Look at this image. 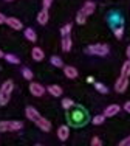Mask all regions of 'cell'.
Listing matches in <instances>:
<instances>
[{
    "mask_svg": "<svg viewBox=\"0 0 130 146\" xmlns=\"http://www.w3.org/2000/svg\"><path fill=\"white\" fill-rule=\"evenodd\" d=\"M6 25L12 30H22L23 25H22V20H19L17 17H6Z\"/></svg>",
    "mask_w": 130,
    "mask_h": 146,
    "instance_id": "8",
    "label": "cell"
},
{
    "mask_svg": "<svg viewBox=\"0 0 130 146\" xmlns=\"http://www.w3.org/2000/svg\"><path fill=\"white\" fill-rule=\"evenodd\" d=\"M23 129V123L19 120H5L0 121V132H14Z\"/></svg>",
    "mask_w": 130,
    "mask_h": 146,
    "instance_id": "4",
    "label": "cell"
},
{
    "mask_svg": "<svg viewBox=\"0 0 130 146\" xmlns=\"http://www.w3.org/2000/svg\"><path fill=\"white\" fill-rule=\"evenodd\" d=\"M71 33V23H67V25H64L62 28H60V36L65 37V36H70Z\"/></svg>",
    "mask_w": 130,
    "mask_h": 146,
    "instance_id": "26",
    "label": "cell"
},
{
    "mask_svg": "<svg viewBox=\"0 0 130 146\" xmlns=\"http://www.w3.org/2000/svg\"><path fill=\"white\" fill-rule=\"evenodd\" d=\"M6 2H12V0H6Z\"/></svg>",
    "mask_w": 130,
    "mask_h": 146,
    "instance_id": "38",
    "label": "cell"
},
{
    "mask_svg": "<svg viewBox=\"0 0 130 146\" xmlns=\"http://www.w3.org/2000/svg\"><path fill=\"white\" fill-rule=\"evenodd\" d=\"M51 3H53V0H43L42 5H43V9H48L51 6Z\"/></svg>",
    "mask_w": 130,
    "mask_h": 146,
    "instance_id": "31",
    "label": "cell"
},
{
    "mask_svg": "<svg viewBox=\"0 0 130 146\" xmlns=\"http://www.w3.org/2000/svg\"><path fill=\"white\" fill-rule=\"evenodd\" d=\"M31 56H33V59H34V61L40 62V61H43V58H45V54H43L42 48H39V47H34L33 50H31Z\"/></svg>",
    "mask_w": 130,
    "mask_h": 146,
    "instance_id": "14",
    "label": "cell"
},
{
    "mask_svg": "<svg viewBox=\"0 0 130 146\" xmlns=\"http://www.w3.org/2000/svg\"><path fill=\"white\" fill-rule=\"evenodd\" d=\"M95 9H96V5H95V2L88 0V2H85V3H84V6H82L81 11H84L87 16H90V14H93V13H95Z\"/></svg>",
    "mask_w": 130,
    "mask_h": 146,
    "instance_id": "12",
    "label": "cell"
},
{
    "mask_svg": "<svg viewBox=\"0 0 130 146\" xmlns=\"http://www.w3.org/2000/svg\"><path fill=\"white\" fill-rule=\"evenodd\" d=\"M57 137H59L60 141H65L68 137H70V127L68 126H59V129H57Z\"/></svg>",
    "mask_w": 130,
    "mask_h": 146,
    "instance_id": "10",
    "label": "cell"
},
{
    "mask_svg": "<svg viewBox=\"0 0 130 146\" xmlns=\"http://www.w3.org/2000/svg\"><path fill=\"white\" fill-rule=\"evenodd\" d=\"M50 62H51V65H54V67H64V62H62V59H60L59 56H51L50 58Z\"/></svg>",
    "mask_w": 130,
    "mask_h": 146,
    "instance_id": "21",
    "label": "cell"
},
{
    "mask_svg": "<svg viewBox=\"0 0 130 146\" xmlns=\"http://www.w3.org/2000/svg\"><path fill=\"white\" fill-rule=\"evenodd\" d=\"M12 90H14V82L11 79H6L0 87V106H6L9 103Z\"/></svg>",
    "mask_w": 130,
    "mask_h": 146,
    "instance_id": "2",
    "label": "cell"
},
{
    "mask_svg": "<svg viewBox=\"0 0 130 146\" xmlns=\"http://www.w3.org/2000/svg\"><path fill=\"white\" fill-rule=\"evenodd\" d=\"M62 107H64V109H67V110L73 109V107H74L73 100H70V98H64V100H62Z\"/></svg>",
    "mask_w": 130,
    "mask_h": 146,
    "instance_id": "24",
    "label": "cell"
},
{
    "mask_svg": "<svg viewBox=\"0 0 130 146\" xmlns=\"http://www.w3.org/2000/svg\"><path fill=\"white\" fill-rule=\"evenodd\" d=\"M45 87H43L42 84H39V82H30V92H31V95L34 96H43V93H45Z\"/></svg>",
    "mask_w": 130,
    "mask_h": 146,
    "instance_id": "6",
    "label": "cell"
},
{
    "mask_svg": "<svg viewBox=\"0 0 130 146\" xmlns=\"http://www.w3.org/2000/svg\"><path fill=\"white\" fill-rule=\"evenodd\" d=\"M2 58H5V54H3V51L0 50V59H2Z\"/></svg>",
    "mask_w": 130,
    "mask_h": 146,
    "instance_id": "36",
    "label": "cell"
},
{
    "mask_svg": "<svg viewBox=\"0 0 130 146\" xmlns=\"http://www.w3.org/2000/svg\"><path fill=\"white\" fill-rule=\"evenodd\" d=\"M25 115H26L28 120L34 121V123H36V121H39L40 118H42V115H40V113L37 112V109H36V107H33V106H28L25 109Z\"/></svg>",
    "mask_w": 130,
    "mask_h": 146,
    "instance_id": "7",
    "label": "cell"
},
{
    "mask_svg": "<svg viewBox=\"0 0 130 146\" xmlns=\"http://www.w3.org/2000/svg\"><path fill=\"white\" fill-rule=\"evenodd\" d=\"M23 34H25V37L30 40V42H36L37 36H36V33H34V30H33V28H25Z\"/></svg>",
    "mask_w": 130,
    "mask_h": 146,
    "instance_id": "18",
    "label": "cell"
},
{
    "mask_svg": "<svg viewBox=\"0 0 130 146\" xmlns=\"http://www.w3.org/2000/svg\"><path fill=\"white\" fill-rule=\"evenodd\" d=\"M105 118H107V117H105L104 113H102V115H96V117H93L91 123H93V124H96V126H98V124H102V123H104V121H105Z\"/></svg>",
    "mask_w": 130,
    "mask_h": 146,
    "instance_id": "28",
    "label": "cell"
},
{
    "mask_svg": "<svg viewBox=\"0 0 130 146\" xmlns=\"http://www.w3.org/2000/svg\"><path fill=\"white\" fill-rule=\"evenodd\" d=\"M121 75H122V76H130V59L122 64V67H121Z\"/></svg>",
    "mask_w": 130,
    "mask_h": 146,
    "instance_id": "20",
    "label": "cell"
},
{
    "mask_svg": "<svg viewBox=\"0 0 130 146\" xmlns=\"http://www.w3.org/2000/svg\"><path fill=\"white\" fill-rule=\"evenodd\" d=\"M95 89H96L99 93H102V95L108 93V87L105 84H102V82H95Z\"/></svg>",
    "mask_w": 130,
    "mask_h": 146,
    "instance_id": "19",
    "label": "cell"
},
{
    "mask_svg": "<svg viewBox=\"0 0 130 146\" xmlns=\"http://www.w3.org/2000/svg\"><path fill=\"white\" fill-rule=\"evenodd\" d=\"M91 146H102V141L99 137H93L91 138Z\"/></svg>",
    "mask_w": 130,
    "mask_h": 146,
    "instance_id": "29",
    "label": "cell"
},
{
    "mask_svg": "<svg viewBox=\"0 0 130 146\" xmlns=\"http://www.w3.org/2000/svg\"><path fill=\"white\" fill-rule=\"evenodd\" d=\"M87 53L88 54H93V56H99V58H104L110 53V48L108 45L105 44H93V45H88L87 47Z\"/></svg>",
    "mask_w": 130,
    "mask_h": 146,
    "instance_id": "3",
    "label": "cell"
},
{
    "mask_svg": "<svg viewBox=\"0 0 130 146\" xmlns=\"http://www.w3.org/2000/svg\"><path fill=\"white\" fill-rule=\"evenodd\" d=\"M119 110H121V106H118V104H110V106L105 107L104 110V115L105 117H115L116 113H119Z\"/></svg>",
    "mask_w": 130,
    "mask_h": 146,
    "instance_id": "9",
    "label": "cell"
},
{
    "mask_svg": "<svg viewBox=\"0 0 130 146\" xmlns=\"http://www.w3.org/2000/svg\"><path fill=\"white\" fill-rule=\"evenodd\" d=\"M124 110H125V112H129V113H130V101H127V103L124 104Z\"/></svg>",
    "mask_w": 130,
    "mask_h": 146,
    "instance_id": "32",
    "label": "cell"
},
{
    "mask_svg": "<svg viewBox=\"0 0 130 146\" xmlns=\"http://www.w3.org/2000/svg\"><path fill=\"white\" fill-rule=\"evenodd\" d=\"M36 126L39 127L40 131H43V132H50V129H51V123L48 120H47V118H40L39 121H36Z\"/></svg>",
    "mask_w": 130,
    "mask_h": 146,
    "instance_id": "11",
    "label": "cell"
},
{
    "mask_svg": "<svg viewBox=\"0 0 130 146\" xmlns=\"http://www.w3.org/2000/svg\"><path fill=\"white\" fill-rule=\"evenodd\" d=\"M5 59L9 62V64H16V65L20 64V59L17 58V56H14V54H11V53H9V54H5Z\"/></svg>",
    "mask_w": 130,
    "mask_h": 146,
    "instance_id": "25",
    "label": "cell"
},
{
    "mask_svg": "<svg viewBox=\"0 0 130 146\" xmlns=\"http://www.w3.org/2000/svg\"><path fill=\"white\" fill-rule=\"evenodd\" d=\"M68 118H70V123L74 126H82L88 121V115L82 107H73V112L68 115Z\"/></svg>",
    "mask_w": 130,
    "mask_h": 146,
    "instance_id": "1",
    "label": "cell"
},
{
    "mask_svg": "<svg viewBox=\"0 0 130 146\" xmlns=\"http://www.w3.org/2000/svg\"><path fill=\"white\" fill-rule=\"evenodd\" d=\"M118 146H130V135H129V137H125L124 140L119 141V145H118Z\"/></svg>",
    "mask_w": 130,
    "mask_h": 146,
    "instance_id": "30",
    "label": "cell"
},
{
    "mask_svg": "<svg viewBox=\"0 0 130 146\" xmlns=\"http://www.w3.org/2000/svg\"><path fill=\"white\" fill-rule=\"evenodd\" d=\"M125 54H127V58L130 59V45H129V47H127V51H125Z\"/></svg>",
    "mask_w": 130,
    "mask_h": 146,
    "instance_id": "35",
    "label": "cell"
},
{
    "mask_svg": "<svg viewBox=\"0 0 130 146\" xmlns=\"http://www.w3.org/2000/svg\"><path fill=\"white\" fill-rule=\"evenodd\" d=\"M50 16H48V9H42V11L37 14V22L40 23V25H45L47 22H48Z\"/></svg>",
    "mask_w": 130,
    "mask_h": 146,
    "instance_id": "17",
    "label": "cell"
},
{
    "mask_svg": "<svg viewBox=\"0 0 130 146\" xmlns=\"http://www.w3.org/2000/svg\"><path fill=\"white\" fill-rule=\"evenodd\" d=\"M47 90H48V93H50V95H53V96H60V95H62V87H60V86H56V84L48 86Z\"/></svg>",
    "mask_w": 130,
    "mask_h": 146,
    "instance_id": "16",
    "label": "cell"
},
{
    "mask_svg": "<svg viewBox=\"0 0 130 146\" xmlns=\"http://www.w3.org/2000/svg\"><path fill=\"white\" fill-rule=\"evenodd\" d=\"M22 76H23L25 79H28V81H31V79H33V72L30 70L28 67H23V68H22Z\"/></svg>",
    "mask_w": 130,
    "mask_h": 146,
    "instance_id": "27",
    "label": "cell"
},
{
    "mask_svg": "<svg viewBox=\"0 0 130 146\" xmlns=\"http://www.w3.org/2000/svg\"><path fill=\"white\" fill-rule=\"evenodd\" d=\"M33 146H43V145H33Z\"/></svg>",
    "mask_w": 130,
    "mask_h": 146,
    "instance_id": "37",
    "label": "cell"
},
{
    "mask_svg": "<svg viewBox=\"0 0 130 146\" xmlns=\"http://www.w3.org/2000/svg\"><path fill=\"white\" fill-rule=\"evenodd\" d=\"M113 33H115V37L116 39H122V36H124V27L122 25H118L113 28Z\"/></svg>",
    "mask_w": 130,
    "mask_h": 146,
    "instance_id": "22",
    "label": "cell"
},
{
    "mask_svg": "<svg viewBox=\"0 0 130 146\" xmlns=\"http://www.w3.org/2000/svg\"><path fill=\"white\" fill-rule=\"evenodd\" d=\"M87 81H88V82H91V84H95V78H93V76H88Z\"/></svg>",
    "mask_w": 130,
    "mask_h": 146,
    "instance_id": "34",
    "label": "cell"
},
{
    "mask_svg": "<svg viewBox=\"0 0 130 146\" xmlns=\"http://www.w3.org/2000/svg\"><path fill=\"white\" fill-rule=\"evenodd\" d=\"M60 47H62L64 51H70L71 47H73V40H71V37L70 36L62 37V40H60Z\"/></svg>",
    "mask_w": 130,
    "mask_h": 146,
    "instance_id": "15",
    "label": "cell"
},
{
    "mask_svg": "<svg viewBox=\"0 0 130 146\" xmlns=\"http://www.w3.org/2000/svg\"><path fill=\"white\" fill-rule=\"evenodd\" d=\"M64 73H65V76L67 78H70V79H74V78H77V70L74 67H71V65H64Z\"/></svg>",
    "mask_w": 130,
    "mask_h": 146,
    "instance_id": "13",
    "label": "cell"
},
{
    "mask_svg": "<svg viewBox=\"0 0 130 146\" xmlns=\"http://www.w3.org/2000/svg\"><path fill=\"white\" fill-rule=\"evenodd\" d=\"M76 22L79 23V25H84V23L87 22V14H85L84 11H79L76 14Z\"/></svg>",
    "mask_w": 130,
    "mask_h": 146,
    "instance_id": "23",
    "label": "cell"
},
{
    "mask_svg": "<svg viewBox=\"0 0 130 146\" xmlns=\"http://www.w3.org/2000/svg\"><path fill=\"white\" fill-rule=\"evenodd\" d=\"M2 23H6V17L0 13V25H2Z\"/></svg>",
    "mask_w": 130,
    "mask_h": 146,
    "instance_id": "33",
    "label": "cell"
},
{
    "mask_svg": "<svg viewBox=\"0 0 130 146\" xmlns=\"http://www.w3.org/2000/svg\"><path fill=\"white\" fill-rule=\"evenodd\" d=\"M127 87H129V76H122L121 75L115 82V90L118 93H124L125 90H127Z\"/></svg>",
    "mask_w": 130,
    "mask_h": 146,
    "instance_id": "5",
    "label": "cell"
}]
</instances>
